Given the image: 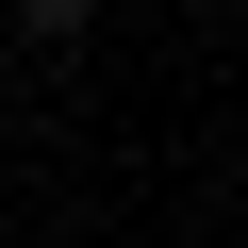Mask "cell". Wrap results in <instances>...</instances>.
Listing matches in <instances>:
<instances>
[{"label": "cell", "mask_w": 248, "mask_h": 248, "mask_svg": "<svg viewBox=\"0 0 248 248\" xmlns=\"http://www.w3.org/2000/svg\"><path fill=\"white\" fill-rule=\"evenodd\" d=\"M0 17H17L33 50H83V33H99V0H0Z\"/></svg>", "instance_id": "obj_1"}]
</instances>
